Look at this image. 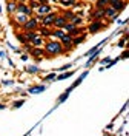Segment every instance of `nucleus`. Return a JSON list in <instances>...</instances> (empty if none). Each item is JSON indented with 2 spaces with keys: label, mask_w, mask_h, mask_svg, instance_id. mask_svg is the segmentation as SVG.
<instances>
[{
  "label": "nucleus",
  "mask_w": 129,
  "mask_h": 136,
  "mask_svg": "<svg viewBox=\"0 0 129 136\" xmlns=\"http://www.w3.org/2000/svg\"><path fill=\"white\" fill-rule=\"evenodd\" d=\"M45 53H46V56L48 57H55V56H60V54L64 53L63 47H62V43L59 40H48V42H45Z\"/></svg>",
  "instance_id": "obj_1"
},
{
  "label": "nucleus",
  "mask_w": 129,
  "mask_h": 136,
  "mask_svg": "<svg viewBox=\"0 0 129 136\" xmlns=\"http://www.w3.org/2000/svg\"><path fill=\"white\" fill-rule=\"evenodd\" d=\"M63 30H64V33H66V34L72 36V37H75V36H80L83 31H85V28H81V26H75V25H72L71 22H68L66 25H64V26H63Z\"/></svg>",
  "instance_id": "obj_2"
},
{
  "label": "nucleus",
  "mask_w": 129,
  "mask_h": 136,
  "mask_svg": "<svg viewBox=\"0 0 129 136\" xmlns=\"http://www.w3.org/2000/svg\"><path fill=\"white\" fill-rule=\"evenodd\" d=\"M39 20L35 19V16H31L29 19L26 20V23L22 26V30L23 31H37V28H39Z\"/></svg>",
  "instance_id": "obj_3"
},
{
  "label": "nucleus",
  "mask_w": 129,
  "mask_h": 136,
  "mask_svg": "<svg viewBox=\"0 0 129 136\" xmlns=\"http://www.w3.org/2000/svg\"><path fill=\"white\" fill-rule=\"evenodd\" d=\"M55 16H57V13H55V11H51L49 14H46V16L40 17V25H43V26H48V28H52Z\"/></svg>",
  "instance_id": "obj_4"
},
{
  "label": "nucleus",
  "mask_w": 129,
  "mask_h": 136,
  "mask_svg": "<svg viewBox=\"0 0 129 136\" xmlns=\"http://www.w3.org/2000/svg\"><path fill=\"white\" fill-rule=\"evenodd\" d=\"M11 19H12V20H11L12 23H15L17 26H20V28H22V26H23V25L26 23V20H28V19H29V17H28L26 14H20V13H14V14L11 16Z\"/></svg>",
  "instance_id": "obj_5"
},
{
  "label": "nucleus",
  "mask_w": 129,
  "mask_h": 136,
  "mask_svg": "<svg viewBox=\"0 0 129 136\" xmlns=\"http://www.w3.org/2000/svg\"><path fill=\"white\" fill-rule=\"evenodd\" d=\"M103 28H106V25L101 22V20H92L91 25L88 26V31H89L91 34H95V33H98L100 30H103Z\"/></svg>",
  "instance_id": "obj_6"
},
{
  "label": "nucleus",
  "mask_w": 129,
  "mask_h": 136,
  "mask_svg": "<svg viewBox=\"0 0 129 136\" xmlns=\"http://www.w3.org/2000/svg\"><path fill=\"white\" fill-rule=\"evenodd\" d=\"M51 11H52V6H51L49 3H45V5H40L34 13H35L37 17H43V16H46V14H49Z\"/></svg>",
  "instance_id": "obj_7"
},
{
  "label": "nucleus",
  "mask_w": 129,
  "mask_h": 136,
  "mask_svg": "<svg viewBox=\"0 0 129 136\" xmlns=\"http://www.w3.org/2000/svg\"><path fill=\"white\" fill-rule=\"evenodd\" d=\"M15 13H20V14H26L28 17H31L34 14V11L31 10L28 3H17V8H15Z\"/></svg>",
  "instance_id": "obj_8"
},
{
  "label": "nucleus",
  "mask_w": 129,
  "mask_h": 136,
  "mask_svg": "<svg viewBox=\"0 0 129 136\" xmlns=\"http://www.w3.org/2000/svg\"><path fill=\"white\" fill-rule=\"evenodd\" d=\"M88 74H89V70L83 71V73H81V74L78 76V79L75 80V82H72V84H71V87H68V88H66V91H68V93H71V91H72L74 88H75V87H78V85H80V84L83 82V80H85V79L88 77Z\"/></svg>",
  "instance_id": "obj_9"
},
{
  "label": "nucleus",
  "mask_w": 129,
  "mask_h": 136,
  "mask_svg": "<svg viewBox=\"0 0 129 136\" xmlns=\"http://www.w3.org/2000/svg\"><path fill=\"white\" fill-rule=\"evenodd\" d=\"M29 56H32V57L35 59V62H40V60L46 56V53H45L43 48H32V50L29 51Z\"/></svg>",
  "instance_id": "obj_10"
},
{
  "label": "nucleus",
  "mask_w": 129,
  "mask_h": 136,
  "mask_svg": "<svg viewBox=\"0 0 129 136\" xmlns=\"http://www.w3.org/2000/svg\"><path fill=\"white\" fill-rule=\"evenodd\" d=\"M31 45H32V48H42L43 47V45H45V39L42 37V36L40 34H34V37L31 39V42H29Z\"/></svg>",
  "instance_id": "obj_11"
},
{
  "label": "nucleus",
  "mask_w": 129,
  "mask_h": 136,
  "mask_svg": "<svg viewBox=\"0 0 129 136\" xmlns=\"http://www.w3.org/2000/svg\"><path fill=\"white\" fill-rule=\"evenodd\" d=\"M37 34H40L43 39H48V37H52V30L48 28V26H43V25H39V28H37Z\"/></svg>",
  "instance_id": "obj_12"
},
{
  "label": "nucleus",
  "mask_w": 129,
  "mask_h": 136,
  "mask_svg": "<svg viewBox=\"0 0 129 136\" xmlns=\"http://www.w3.org/2000/svg\"><path fill=\"white\" fill-rule=\"evenodd\" d=\"M105 19V8H95V11L91 14L89 20H101Z\"/></svg>",
  "instance_id": "obj_13"
},
{
  "label": "nucleus",
  "mask_w": 129,
  "mask_h": 136,
  "mask_svg": "<svg viewBox=\"0 0 129 136\" xmlns=\"http://www.w3.org/2000/svg\"><path fill=\"white\" fill-rule=\"evenodd\" d=\"M68 22H66V19H64V17L62 16V14H59L57 13V16H55V19H54V28H63L64 25H66Z\"/></svg>",
  "instance_id": "obj_14"
},
{
  "label": "nucleus",
  "mask_w": 129,
  "mask_h": 136,
  "mask_svg": "<svg viewBox=\"0 0 129 136\" xmlns=\"http://www.w3.org/2000/svg\"><path fill=\"white\" fill-rule=\"evenodd\" d=\"M100 51H101V48H98L95 53H92V54H91V56H89V59H88V62H86V65H85V68H88V70H89V67H91L92 63H94V62H95V60L100 57Z\"/></svg>",
  "instance_id": "obj_15"
},
{
  "label": "nucleus",
  "mask_w": 129,
  "mask_h": 136,
  "mask_svg": "<svg viewBox=\"0 0 129 136\" xmlns=\"http://www.w3.org/2000/svg\"><path fill=\"white\" fill-rule=\"evenodd\" d=\"M45 90H46V85H34V87L28 88V93L29 94H39V93H43Z\"/></svg>",
  "instance_id": "obj_16"
},
{
  "label": "nucleus",
  "mask_w": 129,
  "mask_h": 136,
  "mask_svg": "<svg viewBox=\"0 0 129 136\" xmlns=\"http://www.w3.org/2000/svg\"><path fill=\"white\" fill-rule=\"evenodd\" d=\"M15 8H17V2H15V0H8V2H6V13L9 16H12L15 13Z\"/></svg>",
  "instance_id": "obj_17"
},
{
  "label": "nucleus",
  "mask_w": 129,
  "mask_h": 136,
  "mask_svg": "<svg viewBox=\"0 0 129 136\" xmlns=\"http://www.w3.org/2000/svg\"><path fill=\"white\" fill-rule=\"evenodd\" d=\"M64 34H66V33H64V30H63V28H54V30H52V37L59 39V40L63 37Z\"/></svg>",
  "instance_id": "obj_18"
},
{
  "label": "nucleus",
  "mask_w": 129,
  "mask_h": 136,
  "mask_svg": "<svg viewBox=\"0 0 129 136\" xmlns=\"http://www.w3.org/2000/svg\"><path fill=\"white\" fill-rule=\"evenodd\" d=\"M74 74V71H63L62 74H59L57 77H55V80H64V79H68Z\"/></svg>",
  "instance_id": "obj_19"
},
{
  "label": "nucleus",
  "mask_w": 129,
  "mask_h": 136,
  "mask_svg": "<svg viewBox=\"0 0 129 136\" xmlns=\"http://www.w3.org/2000/svg\"><path fill=\"white\" fill-rule=\"evenodd\" d=\"M64 19H66V22H71L72 19H74V16H75V13H72V11H63V13H60Z\"/></svg>",
  "instance_id": "obj_20"
},
{
  "label": "nucleus",
  "mask_w": 129,
  "mask_h": 136,
  "mask_svg": "<svg viewBox=\"0 0 129 136\" xmlns=\"http://www.w3.org/2000/svg\"><path fill=\"white\" fill-rule=\"evenodd\" d=\"M71 23H72V25H75V26H80V25L83 23V17L78 16V14H75V16H74V19L71 20Z\"/></svg>",
  "instance_id": "obj_21"
},
{
  "label": "nucleus",
  "mask_w": 129,
  "mask_h": 136,
  "mask_svg": "<svg viewBox=\"0 0 129 136\" xmlns=\"http://www.w3.org/2000/svg\"><path fill=\"white\" fill-rule=\"evenodd\" d=\"M86 39V36L85 34H81V36H77V37H72V45L74 47H75V45H80L83 40Z\"/></svg>",
  "instance_id": "obj_22"
},
{
  "label": "nucleus",
  "mask_w": 129,
  "mask_h": 136,
  "mask_svg": "<svg viewBox=\"0 0 129 136\" xmlns=\"http://www.w3.org/2000/svg\"><path fill=\"white\" fill-rule=\"evenodd\" d=\"M69 94H71V93H68L66 90H64V93H63V94H60V96L57 97V105H60L62 102H64V101H66V99L69 97Z\"/></svg>",
  "instance_id": "obj_23"
},
{
  "label": "nucleus",
  "mask_w": 129,
  "mask_h": 136,
  "mask_svg": "<svg viewBox=\"0 0 129 136\" xmlns=\"http://www.w3.org/2000/svg\"><path fill=\"white\" fill-rule=\"evenodd\" d=\"M26 3H28V6H29V8H31V10H32V11H35V10H37V8H39V6H40V3H39V2H37V0H28V2H26Z\"/></svg>",
  "instance_id": "obj_24"
},
{
  "label": "nucleus",
  "mask_w": 129,
  "mask_h": 136,
  "mask_svg": "<svg viewBox=\"0 0 129 136\" xmlns=\"http://www.w3.org/2000/svg\"><path fill=\"white\" fill-rule=\"evenodd\" d=\"M25 70H26V73H31V74H35V73H39V71H40V68L37 67V65H31V67H26Z\"/></svg>",
  "instance_id": "obj_25"
},
{
  "label": "nucleus",
  "mask_w": 129,
  "mask_h": 136,
  "mask_svg": "<svg viewBox=\"0 0 129 136\" xmlns=\"http://www.w3.org/2000/svg\"><path fill=\"white\" fill-rule=\"evenodd\" d=\"M55 77H57V74H55V71H54V73H51V74H48V76H45L43 80H45L46 84H49V82H54Z\"/></svg>",
  "instance_id": "obj_26"
},
{
  "label": "nucleus",
  "mask_w": 129,
  "mask_h": 136,
  "mask_svg": "<svg viewBox=\"0 0 129 136\" xmlns=\"http://www.w3.org/2000/svg\"><path fill=\"white\" fill-rule=\"evenodd\" d=\"M72 65H74V62L66 63V65H62V67H59V68H55V71H60V73H63V71H68V70H69Z\"/></svg>",
  "instance_id": "obj_27"
},
{
  "label": "nucleus",
  "mask_w": 129,
  "mask_h": 136,
  "mask_svg": "<svg viewBox=\"0 0 129 136\" xmlns=\"http://www.w3.org/2000/svg\"><path fill=\"white\" fill-rule=\"evenodd\" d=\"M109 5V0H97L95 8H106Z\"/></svg>",
  "instance_id": "obj_28"
},
{
  "label": "nucleus",
  "mask_w": 129,
  "mask_h": 136,
  "mask_svg": "<svg viewBox=\"0 0 129 136\" xmlns=\"http://www.w3.org/2000/svg\"><path fill=\"white\" fill-rule=\"evenodd\" d=\"M126 40H128V33H125V37L118 42V47H120V48H123L125 45H126Z\"/></svg>",
  "instance_id": "obj_29"
},
{
  "label": "nucleus",
  "mask_w": 129,
  "mask_h": 136,
  "mask_svg": "<svg viewBox=\"0 0 129 136\" xmlns=\"http://www.w3.org/2000/svg\"><path fill=\"white\" fill-rule=\"evenodd\" d=\"M23 104H25V101H23V99H20V101H15V102H12V107H14V108H20Z\"/></svg>",
  "instance_id": "obj_30"
},
{
  "label": "nucleus",
  "mask_w": 129,
  "mask_h": 136,
  "mask_svg": "<svg viewBox=\"0 0 129 136\" xmlns=\"http://www.w3.org/2000/svg\"><path fill=\"white\" fill-rule=\"evenodd\" d=\"M23 50L29 53V51L32 50V45H31V43H23Z\"/></svg>",
  "instance_id": "obj_31"
},
{
  "label": "nucleus",
  "mask_w": 129,
  "mask_h": 136,
  "mask_svg": "<svg viewBox=\"0 0 129 136\" xmlns=\"http://www.w3.org/2000/svg\"><path fill=\"white\" fill-rule=\"evenodd\" d=\"M17 39H18V42H20L22 45L26 43V40H25V37H23V34H17Z\"/></svg>",
  "instance_id": "obj_32"
},
{
  "label": "nucleus",
  "mask_w": 129,
  "mask_h": 136,
  "mask_svg": "<svg viewBox=\"0 0 129 136\" xmlns=\"http://www.w3.org/2000/svg\"><path fill=\"white\" fill-rule=\"evenodd\" d=\"M109 62H111V57H103V59L100 60L101 65H106V63H109Z\"/></svg>",
  "instance_id": "obj_33"
},
{
  "label": "nucleus",
  "mask_w": 129,
  "mask_h": 136,
  "mask_svg": "<svg viewBox=\"0 0 129 136\" xmlns=\"http://www.w3.org/2000/svg\"><path fill=\"white\" fill-rule=\"evenodd\" d=\"M2 84H3V85H14V80L6 79V80H2Z\"/></svg>",
  "instance_id": "obj_34"
},
{
  "label": "nucleus",
  "mask_w": 129,
  "mask_h": 136,
  "mask_svg": "<svg viewBox=\"0 0 129 136\" xmlns=\"http://www.w3.org/2000/svg\"><path fill=\"white\" fill-rule=\"evenodd\" d=\"M128 56H129V53H128V50H126V51H125V53H123V54H122V56H120L118 59H123V60H126V59H128Z\"/></svg>",
  "instance_id": "obj_35"
},
{
  "label": "nucleus",
  "mask_w": 129,
  "mask_h": 136,
  "mask_svg": "<svg viewBox=\"0 0 129 136\" xmlns=\"http://www.w3.org/2000/svg\"><path fill=\"white\" fill-rule=\"evenodd\" d=\"M28 57H29V54H26V53H23V54H22V57H20V59H22L23 62H26V60H28Z\"/></svg>",
  "instance_id": "obj_36"
},
{
  "label": "nucleus",
  "mask_w": 129,
  "mask_h": 136,
  "mask_svg": "<svg viewBox=\"0 0 129 136\" xmlns=\"http://www.w3.org/2000/svg\"><path fill=\"white\" fill-rule=\"evenodd\" d=\"M118 2H120V0H109V5H108V6H114V5H117Z\"/></svg>",
  "instance_id": "obj_37"
},
{
  "label": "nucleus",
  "mask_w": 129,
  "mask_h": 136,
  "mask_svg": "<svg viewBox=\"0 0 129 136\" xmlns=\"http://www.w3.org/2000/svg\"><path fill=\"white\" fill-rule=\"evenodd\" d=\"M6 57V53L5 51H0V59H5Z\"/></svg>",
  "instance_id": "obj_38"
},
{
  "label": "nucleus",
  "mask_w": 129,
  "mask_h": 136,
  "mask_svg": "<svg viewBox=\"0 0 129 136\" xmlns=\"http://www.w3.org/2000/svg\"><path fill=\"white\" fill-rule=\"evenodd\" d=\"M37 2H39L40 5H45V3H49V2H48V0H37Z\"/></svg>",
  "instance_id": "obj_39"
},
{
  "label": "nucleus",
  "mask_w": 129,
  "mask_h": 136,
  "mask_svg": "<svg viewBox=\"0 0 129 136\" xmlns=\"http://www.w3.org/2000/svg\"><path fill=\"white\" fill-rule=\"evenodd\" d=\"M15 2H17V3H26L28 0H15Z\"/></svg>",
  "instance_id": "obj_40"
},
{
  "label": "nucleus",
  "mask_w": 129,
  "mask_h": 136,
  "mask_svg": "<svg viewBox=\"0 0 129 136\" xmlns=\"http://www.w3.org/2000/svg\"><path fill=\"white\" fill-rule=\"evenodd\" d=\"M49 3H59V0H48Z\"/></svg>",
  "instance_id": "obj_41"
},
{
  "label": "nucleus",
  "mask_w": 129,
  "mask_h": 136,
  "mask_svg": "<svg viewBox=\"0 0 129 136\" xmlns=\"http://www.w3.org/2000/svg\"><path fill=\"white\" fill-rule=\"evenodd\" d=\"M3 108H5V105H3V104H0V110H3Z\"/></svg>",
  "instance_id": "obj_42"
},
{
  "label": "nucleus",
  "mask_w": 129,
  "mask_h": 136,
  "mask_svg": "<svg viewBox=\"0 0 129 136\" xmlns=\"http://www.w3.org/2000/svg\"><path fill=\"white\" fill-rule=\"evenodd\" d=\"M0 14H2V5H0Z\"/></svg>",
  "instance_id": "obj_43"
}]
</instances>
